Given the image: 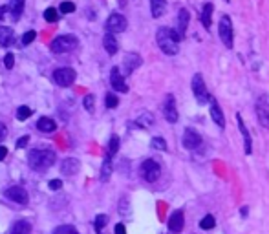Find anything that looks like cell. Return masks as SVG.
<instances>
[{
    "instance_id": "1",
    "label": "cell",
    "mask_w": 269,
    "mask_h": 234,
    "mask_svg": "<svg viewBox=\"0 0 269 234\" xmlns=\"http://www.w3.org/2000/svg\"><path fill=\"white\" fill-rule=\"evenodd\" d=\"M180 40H182V35L172 28H159L158 33H156V42L165 55L178 53L180 51Z\"/></svg>"
},
{
    "instance_id": "2",
    "label": "cell",
    "mask_w": 269,
    "mask_h": 234,
    "mask_svg": "<svg viewBox=\"0 0 269 234\" xmlns=\"http://www.w3.org/2000/svg\"><path fill=\"white\" fill-rule=\"evenodd\" d=\"M28 163L32 167L33 170L37 172H44L48 170L51 165L55 163V152H51V150H32L30 152V156H28Z\"/></svg>"
},
{
    "instance_id": "3",
    "label": "cell",
    "mask_w": 269,
    "mask_h": 234,
    "mask_svg": "<svg viewBox=\"0 0 269 234\" xmlns=\"http://www.w3.org/2000/svg\"><path fill=\"white\" fill-rule=\"evenodd\" d=\"M190 88H192V94H194V99L198 102L200 106H205L211 101V94L207 92L205 81L200 73H194L192 75V83H190Z\"/></svg>"
},
{
    "instance_id": "4",
    "label": "cell",
    "mask_w": 269,
    "mask_h": 234,
    "mask_svg": "<svg viewBox=\"0 0 269 234\" xmlns=\"http://www.w3.org/2000/svg\"><path fill=\"white\" fill-rule=\"evenodd\" d=\"M218 35L222 39L223 46L225 48H233V42H235V32H233V20H231L229 15H223L220 18V24H218Z\"/></svg>"
},
{
    "instance_id": "5",
    "label": "cell",
    "mask_w": 269,
    "mask_h": 234,
    "mask_svg": "<svg viewBox=\"0 0 269 234\" xmlns=\"http://www.w3.org/2000/svg\"><path fill=\"white\" fill-rule=\"evenodd\" d=\"M77 37L75 35H61V37H57L53 42H51V51L53 53H68V51H71V50H75V46H77Z\"/></svg>"
},
{
    "instance_id": "6",
    "label": "cell",
    "mask_w": 269,
    "mask_h": 234,
    "mask_svg": "<svg viewBox=\"0 0 269 234\" xmlns=\"http://www.w3.org/2000/svg\"><path fill=\"white\" fill-rule=\"evenodd\" d=\"M139 172H141V178L147 181V183H154V181H158L159 176H161V167H159V163L156 159H145L141 163Z\"/></svg>"
},
{
    "instance_id": "7",
    "label": "cell",
    "mask_w": 269,
    "mask_h": 234,
    "mask_svg": "<svg viewBox=\"0 0 269 234\" xmlns=\"http://www.w3.org/2000/svg\"><path fill=\"white\" fill-rule=\"evenodd\" d=\"M254 112L258 117V123L264 128H269V95L262 94L258 95V99L254 102Z\"/></svg>"
},
{
    "instance_id": "8",
    "label": "cell",
    "mask_w": 269,
    "mask_h": 234,
    "mask_svg": "<svg viewBox=\"0 0 269 234\" xmlns=\"http://www.w3.org/2000/svg\"><path fill=\"white\" fill-rule=\"evenodd\" d=\"M127 18L121 15V13H112L110 17H108V20H106V32L108 33H121L127 30Z\"/></svg>"
},
{
    "instance_id": "9",
    "label": "cell",
    "mask_w": 269,
    "mask_h": 234,
    "mask_svg": "<svg viewBox=\"0 0 269 234\" xmlns=\"http://www.w3.org/2000/svg\"><path fill=\"white\" fill-rule=\"evenodd\" d=\"M53 81L61 88H68L75 81V70H71V68H59V70L53 71Z\"/></svg>"
},
{
    "instance_id": "10",
    "label": "cell",
    "mask_w": 269,
    "mask_h": 234,
    "mask_svg": "<svg viewBox=\"0 0 269 234\" xmlns=\"http://www.w3.org/2000/svg\"><path fill=\"white\" fill-rule=\"evenodd\" d=\"M182 145H183V149H187V150L198 149L200 145H202V135H200L194 128H185V130H183Z\"/></svg>"
},
{
    "instance_id": "11",
    "label": "cell",
    "mask_w": 269,
    "mask_h": 234,
    "mask_svg": "<svg viewBox=\"0 0 269 234\" xmlns=\"http://www.w3.org/2000/svg\"><path fill=\"white\" fill-rule=\"evenodd\" d=\"M163 116L168 123H178V108H176L174 95H167L165 102H163Z\"/></svg>"
},
{
    "instance_id": "12",
    "label": "cell",
    "mask_w": 269,
    "mask_h": 234,
    "mask_svg": "<svg viewBox=\"0 0 269 234\" xmlns=\"http://www.w3.org/2000/svg\"><path fill=\"white\" fill-rule=\"evenodd\" d=\"M209 112H211V119H213L214 125H218V128H225V117H223V112L222 108H220V104H218V101L216 99H213L211 97V101H209Z\"/></svg>"
},
{
    "instance_id": "13",
    "label": "cell",
    "mask_w": 269,
    "mask_h": 234,
    "mask_svg": "<svg viewBox=\"0 0 269 234\" xmlns=\"http://www.w3.org/2000/svg\"><path fill=\"white\" fill-rule=\"evenodd\" d=\"M110 84L114 90H118V92H121V94H127L128 92V86H127V83H125L123 73L119 71L118 66L112 68V71H110Z\"/></svg>"
},
{
    "instance_id": "14",
    "label": "cell",
    "mask_w": 269,
    "mask_h": 234,
    "mask_svg": "<svg viewBox=\"0 0 269 234\" xmlns=\"http://www.w3.org/2000/svg\"><path fill=\"white\" fill-rule=\"evenodd\" d=\"M236 123H238V130L242 134V139H244V152L246 154H251V147H253V141H251V135H249V130H247V126L244 125V119L240 114H236Z\"/></svg>"
},
{
    "instance_id": "15",
    "label": "cell",
    "mask_w": 269,
    "mask_h": 234,
    "mask_svg": "<svg viewBox=\"0 0 269 234\" xmlns=\"http://www.w3.org/2000/svg\"><path fill=\"white\" fill-rule=\"evenodd\" d=\"M6 198H9L11 201L18 203V205H26L28 203V192L22 187H9L6 190Z\"/></svg>"
},
{
    "instance_id": "16",
    "label": "cell",
    "mask_w": 269,
    "mask_h": 234,
    "mask_svg": "<svg viewBox=\"0 0 269 234\" xmlns=\"http://www.w3.org/2000/svg\"><path fill=\"white\" fill-rule=\"evenodd\" d=\"M141 55L137 53H127L125 55V59H123V68H125V73H132L135 68H139L141 66Z\"/></svg>"
},
{
    "instance_id": "17",
    "label": "cell",
    "mask_w": 269,
    "mask_h": 234,
    "mask_svg": "<svg viewBox=\"0 0 269 234\" xmlns=\"http://www.w3.org/2000/svg\"><path fill=\"white\" fill-rule=\"evenodd\" d=\"M183 211H174L168 218V231L170 233H182L183 229Z\"/></svg>"
},
{
    "instance_id": "18",
    "label": "cell",
    "mask_w": 269,
    "mask_h": 234,
    "mask_svg": "<svg viewBox=\"0 0 269 234\" xmlns=\"http://www.w3.org/2000/svg\"><path fill=\"white\" fill-rule=\"evenodd\" d=\"M79 159H73V157H68V159H64L63 163H61V172H63L64 176H73L75 172L79 170Z\"/></svg>"
},
{
    "instance_id": "19",
    "label": "cell",
    "mask_w": 269,
    "mask_h": 234,
    "mask_svg": "<svg viewBox=\"0 0 269 234\" xmlns=\"http://www.w3.org/2000/svg\"><path fill=\"white\" fill-rule=\"evenodd\" d=\"M189 11L185 8L180 9V13H178V30L176 32L182 35V39H183V35H185V32H187V28H189Z\"/></svg>"
},
{
    "instance_id": "20",
    "label": "cell",
    "mask_w": 269,
    "mask_h": 234,
    "mask_svg": "<svg viewBox=\"0 0 269 234\" xmlns=\"http://www.w3.org/2000/svg\"><path fill=\"white\" fill-rule=\"evenodd\" d=\"M24 4H26V0H9L8 4V9L11 17H13V20H18L20 15H22L24 11Z\"/></svg>"
},
{
    "instance_id": "21",
    "label": "cell",
    "mask_w": 269,
    "mask_h": 234,
    "mask_svg": "<svg viewBox=\"0 0 269 234\" xmlns=\"http://www.w3.org/2000/svg\"><path fill=\"white\" fill-rule=\"evenodd\" d=\"M9 234H32V223L28 219H18L15 225L11 227Z\"/></svg>"
},
{
    "instance_id": "22",
    "label": "cell",
    "mask_w": 269,
    "mask_h": 234,
    "mask_svg": "<svg viewBox=\"0 0 269 234\" xmlns=\"http://www.w3.org/2000/svg\"><path fill=\"white\" fill-rule=\"evenodd\" d=\"M37 128L44 134H51V132H55L57 125H55V121L50 119V117H40L39 123H37Z\"/></svg>"
},
{
    "instance_id": "23",
    "label": "cell",
    "mask_w": 269,
    "mask_h": 234,
    "mask_svg": "<svg viewBox=\"0 0 269 234\" xmlns=\"http://www.w3.org/2000/svg\"><path fill=\"white\" fill-rule=\"evenodd\" d=\"M103 44H104V50L108 51V55H116V53H118L119 44H118V40H116V37H114L112 33H106V35H104Z\"/></svg>"
},
{
    "instance_id": "24",
    "label": "cell",
    "mask_w": 269,
    "mask_h": 234,
    "mask_svg": "<svg viewBox=\"0 0 269 234\" xmlns=\"http://www.w3.org/2000/svg\"><path fill=\"white\" fill-rule=\"evenodd\" d=\"M167 9V0H151V13L154 18L163 17Z\"/></svg>"
},
{
    "instance_id": "25",
    "label": "cell",
    "mask_w": 269,
    "mask_h": 234,
    "mask_svg": "<svg viewBox=\"0 0 269 234\" xmlns=\"http://www.w3.org/2000/svg\"><path fill=\"white\" fill-rule=\"evenodd\" d=\"M13 37H15V33L9 26H0V44L2 46H9L13 42Z\"/></svg>"
},
{
    "instance_id": "26",
    "label": "cell",
    "mask_w": 269,
    "mask_h": 234,
    "mask_svg": "<svg viewBox=\"0 0 269 234\" xmlns=\"http://www.w3.org/2000/svg\"><path fill=\"white\" fill-rule=\"evenodd\" d=\"M213 11H214V6L211 2L203 4V9H202V24L205 26L207 30L211 28V18H213Z\"/></svg>"
},
{
    "instance_id": "27",
    "label": "cell",
    "mask_w": 269,
    "mask_h": 234,
    "mask_svg": "<svg viewBox=\"0 0 269 234\" xmlns=\"http://www.w3.org/2000/svg\"><path fill=\"white\" fill-rule=\"evenodd\" d=\"M135 123H137V126H141V128H151L154 125V116H152L151 112H141L139 117L135 119Z\"/></svg>"
},
{
    "instance_id": "28",
    "label": "cell",
    "mask_w": 269,
    "mask_h": 234,
    "mask_svg": "<svg viewBox=\"0 0 269 234\" xmlns=\"http://www.w3.org/2000/svg\"><path fill=\"white\" fill-rule=\"evenodd\" d=\"M112 176V157H104L103 161V167H101V180L103 181H108Z\"/></svg>"
},
{
    "instance_id": "29",
    "label": "cell",
    "mask_w": 269,
    "mask_h": 234,
    "mask_svg": "<svg viewBox=\"0 0 269 234\" xmlns=\"http://www.w3.org/2000/svg\"><path fill=\"white\" fill-rule=\"evenodd\" d=\"M119 150V137L118 135H112L110 141H108V150H106V156L108 157H114L118 154Z\"/></svg>"
},
{
    "instance_id": "30",
    "label": "cell",
    "mask_w": 269,
    "mask_h": 234,
    "mask_svg": "<svg viewBox=\"0 0 269 234\" xmlns=\"http://www.w3.org/2000/svg\"><path fill=\"white\" fill-rule=\"evenodd\" d=\"M200 227H202L203 231H211V229H214V227H216V219H214L213 214H207L203 219H200Z\"/></svg>"
},
{
    "instance_id": "31",
    "label": "cell",
    "mask_w": 269,
    "mask_h": 234,
    "mask_svg": "<svg viewBox=\"0 0 269 234\" xmlns=\"http://www.w3.org/2000/svg\"><path fill=\"white\" fill-rule=\"evenodd\" d=\"M28 117H32V108H28V106H18V110H17V119H18V121H26Z\"/></svg>"
},
{
    "instance_id": "32",
    "label": "cell",
    "mask_w": 269,
    "mask_h": 234,
    "mask_svg": "<svg viewBox=\"0 0 269 234\" xmlns=\"http://www.w3.org/2000/svg\"><path fill=\"white\" fill-rule=\"evenodd\" d=\"M151 147L156 150H161V152H165L167 150V141L163 139V137H154V139L151 141Z\"/></svg>"
},
{
    "instance_id": "33",
    "label": "cell",
    "mask_w": 269,
    "mask_h": 234,
    "mask_svg": "<svg viewBox=\"0 0 269 234\" xmlns=\"http://www.w3.org/2000/svg\"><path fill=\"white\" fill-rule=\"evenodd\" d=\"M44 18H46V22H57L59 20V11L53 8H48L44 11Z\"/></svg>"
},
{
    "instance_id": "34",
    "label": "cell",
    "mask_w": 269,
    "mask_h": 234,
    "mask_svg": "<svg viewBox=\"0 0 269 234\" xmlns=\"http://www.w3.org/2000/svg\"><path fill=\"white\" fill-rule=\"evenodd\" d=\"M106 223H108V216H104V214H99V216L95 218V231H97V233H101Z\"/></svg>"
},
{
    "instance_id": "35",
    "label": "cell",
    "mask_w": 269,
    "mask_h": 234,
    "mask_svg": "<svg viewBox=\"0 0 269 234\" xmlns=\"http://www.w3.org/2000/svg\"><path fill=\"white\" fill-rule=\"evenodd\" d=\"M53 234H79L77 233V229L73 225H63V227H57Z\"/></svg>"
},
{
    "instance_id": "36",
    "label": "cell",
    "mask_w": 269,
    "mask_h": 234,
    "mask_svg": "<svg viewBox=\"0 0 269 234\" xmlns=\"http://www.w3.org/2000/svg\"><path fill=\"white\" fill-rule=\"evenodd\" d=\"M37 39V33L33 32V30H30L28 33H24L22 37V46H28V44H32L33 40Z\"/></svg>"
},
{
    "instance_id": "37",
    "label": "cell",
    "mask_w": 269,
    "mask_h": 234,
    "mask_svg": "<svg viewBox=\"0 0 269 234\" xmlns=\"http://www.w3.org/2000/svg\"><path fill=\"white\" fill-rule=\"evenodd\" d=\"M118 104H119V99L116 97V95H114V94L106 95V106H108V108H116Z\"/></svg>"
},
{
    "instance_id": "38",
    "label": "cell",
    "mask_w": 269,
    "mask_h": 234,
    "mask_svg": "<svg viewBox=\"0 0 269 234\" xmlns=\"http://www.w3.org/2000/svg\"><path fill=\"white\" fill-rule=\"evenodd\" d=\"M4 64H6V68H8V70H11V68L15 66V55L6 53V57H4Z\"/></svg>"
},
{
    "instance_id": "39",
    "label": "cell",
    "mask_w": 269,
    "mask_h": 234,
    "mask_svg": "<svg viewBox=\"0 0 269 234\" xmlns=\"http://www.w3.org/2000/svg\"><path fill=\"white\" fill-rule=\"evenodd\" d=\"M94 95H86V97H84V108H86V112H90V114H92V112H94Z\"/></svg>"
},
{
    "instance_id": "40",
    "label": "cell",
    "mask_w": 269,
    "mask_h": 234,
    "mask_svg": "<svg viewBox=\"0 0 269 234\" xmlns=\"http://www.w3.org/2000/svg\"><path fill=\"white\" fill-rule=\"evenodd\" d=\"M71 11H75V4H71V2L61 4V13H71Z\"/></svg>"
},
{
    "instance_id": "41",
    "label": "cell",
    "mask_w": 269,
    "mask_h": 234,
    "mask_svg": "<svg viewBox=\"0 0 269 234\" xmlns=\"http://www.w3.org/2000/svg\"><path fill=\"white\" fill-rule=\"evenodd\" d=\"M50 188H51V190H61V188H63V181L61 180H51L50 181Z\"/></svg>"
},
{
    "instance_id": "42",
    "label": "cell",
    "mask_w": 269,
    "mask_h": 234,
    "mask_svg": "<svg viewBox=\"0 0 269 234\" xmlns=\"http://www.w3.org/2000/svg\"><path fill=\"white\" fill-rule=\"evenodd\" d=\"M28 143H30V137H28V135H24V137H20V139L17 141V149H24Z\"/></svg>"
},
{
    "instance_id": "43",
    "label": "cell",
    "mask_w": 269,
    "mask_h": 234,
    "mask_svg": "<svg viewBox=\"0 0 269 234\" xmlns=\"http://www.w3.org/2000/svg\"><path fill=\"white\" fill-rule=\"evenodd\" d=\"M119 211H121V214H127L128 212V200L127 198L121 200V207H119Z\"/></svg>"
},
{
    "instance_id": "44",
    "label": "cell",
    "mask_w": 269,
    "mask_h": 234,
    "mask_svg": "<svg viewBox=\"0 0 269 234\" xmlns=\"http://www.w3.org/2000/svg\"><path fill=\"white\" fill-rule=\"evenodd\" d=\"M6 135H8V128H6V125L0 123V143L6 139Z\"/></svg>"
},
{
    "instance_id": "45",
    "label": "cell",
    "mask_w": 269,
    "mask_h": 234,
    "mask_svg": "<svg viewBox=\"0 0 269 234\" xmlns=\"http://www.w3.org/2000/svg\"><path fill=\"white\" fill-rule=\"evenodd\" d=\"M114 233H116V234H127V229H125V225H123V223H118V225H116V229H114Z\"/></svg>"
},
{
    "instance_id": "46",
    "label": "cell",
    "mask_w": 269,
    "mask_h": 234,
    "mask_svg": "<svg viewBox=\"0 0 269 234\" xmlns=\"http://www.w3.org/2000/svg\"><path fill=\"white\" fill-rule=\"evenodd\" d=\"M6 156H8V149H6V147H0V161Z\"/></svg>"
},
{
    "instance_id": "47",
    "label": "cell",
    "mask_w": 269,
    "mask_h": 234,
    "mask_svg": "<svg viewBox=\"0 0 269 234\" xmlns=\"http://www.w3.org/2000/svg\"><path fill=\"white\" fill-rule=\"evenodd\" d=\"M4 13H6V8H0V20L4 18Z\"/></svg>"
},
{
    "instance_id": "48",
    "label": "cell",
    "mask_w": 269,
    "mask_h": 234,
    "mask_svg": "<svg viewBox=\"0 0 269 234\" xmlns=\"http://www.w3.org/2000/svg\"><path fill=\"white\" fill-rule=\"evenodd\" d=\"M225 2H229V0H225Z\"/></svg>"
}]
</instances>
